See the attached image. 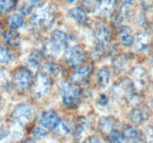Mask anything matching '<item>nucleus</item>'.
<instances>
[{
	"label": "nucleus",
	"mask_w": 153,
	"mask_h": 143,
	"mask_svg": "<svg viewBox=\"0 0 153 143\" xmlns=\"http://www.w3.org/2000/svg\"><path fill=\"white\" fill-rule=\"evenodd\" d=\"M32 10V7L28 4H24L19 8V12L23 15H28Z\"/></svg>",
	"instance_id": "obj_30"
},
{
	"label": "nucleus",
	"mask_w": 153,
	"mask_h": 143,
	"mask_svg": "<svg viewBox=\"0 0 153 143\" xmlns=\"http://www.w3.org/2000/svg\"><path fill=\"white\" fill-rule=\"evenodd\" d=\"M60 93L61 94L63 103L68 108H74L79 105L82 92L76 85L67 82H63L59 86Z\"/></svg>",
	"instance_id": "obj_1"
},
{
	"label": "nucleus",
	"mask_w": 153,
	"mask_h": 143,
	"mask_svg": "<svg viewBox=\"0 0 153 143\" xmlns=\"http://www.w3.org/2000/svg\"><path fill=\"white\" fill-rule=\"evenodd\" d=\"M23 143H35V142H34L33 141V140H31V139H28V140H26V141L24 142Z\"/></svg>",
	"instance_id": "obj_35"
},
{
	"label": "nucleus",
	"mask_w": 153,
	"mask_h": 143,
	"mask_svg": "<svg viewBox=\"0 0 153 143\" xmlns=\"http://www.w3.org/2000/svg\"><path fill=\"white\" fill-rule=\"evenodd\" d=\"M7 22H8L9 26L13 30H15L22 26L24 22V19L21 15L17 14V13H13L9 16Z\"/></svg>",
	"instance_id": "obj_21"
},
{
	"label": "nucleus",
	"mask_w": 153,
	"mask_h": 143,
	"mask_svg": "<svg viewBox=\"0 0 153 143\" xmlns=\"http://www.w3.org/2000/svg\"><path fill=\"white\" fill-rule=\"evenodd\" d=\"M65 1H67V3H73L75 0H64Z\"/></svg>",
	"instance_id": "obj_36"
},
{
	"label": "nucleus",
	"mask_w": 153,
	"mask_h": 143,
	"mask_svg": "<svg viewBox=\"0 0 153 143\" xmlns=\"http://www.w3.org/2000/svg\"><path fill=\"white\" fill-rule=\"evenodd\" d=\"M46 132L45 130H43L41 128H37L34 130L33 131V135L37 138H43V137L46 136Z\"/></svg>",
	"instance_id": "obj_29"
},
{
	"label": "nucleus",
	"mask_w": 153,
	"mask_h": 143,
	"mask_svg": "<svg viewBox=\"0 0 153 143\" xmlns=\"http://www.w3.org/2000/svg\"><path fill=\"white\" fill-rule=\"evenodd\" d=\"M83 5L88 11H95L98 7H100L98 0H83Z\"/></svg>",
	"instance_id": "obj_27"
},
{
	"label": "nucleus",
	"mask_w": 153,
	"mask_h": 143,
	"mask_svg": "<svg viewBox=\"0 0 153 143\" xmlns=\"http://www.w3.org/2000/svg\"><path fill=\"white\" fill-rule=\"evenodd\" d=\"M9 132L7 130H0V141L2 140L3 139L5 138L7 135H8Z\"/></svg>",
	"instance_id": "obj_33"
},
{
	"label": "nucleus",
	"mask_w": 153,
	"mask_h": 143,
	"mask_svg": "<svg viewBox=\"0 0 153 143\" xmlns=\"http://www.w3.org/2000/svg\"><path fill=\"white\" fill-rule=\"evenodd\" d=\"M12 117L19 123H27L30 122L33 118L32 109L28 104H19L13 110L12 113Z\"/></svg>",
	"instance_id": "obj_6"
},
{
	"label": "nucleus",
	"mask_w": 153,
	"mask_h": 143,
	"mask_svg": "<svg viewBox=\"0 0 153 143\" xmlns=\"http://www.w3.org/2000/svg\"><path fill=\"white\" fill-rule=\"evenodd\" d=\"M42 72H44L45 74H48L49 77H58L62 74V68L59 65L53 63H49L46 64L43 67Z\"/></svg>",
	"instance_id": "obj_17"
},
{
	"label": "nucleus",
	"mask_w": 153,
	"mask_h": 143,
	"mask_svg": "<svg viewBox=\"0 0 153 143\" xmlns=\"http://www.w3.org/2000/svg\"><path fill=\"white\" fill-rule=\"evenodd\" d=\"M40 124L44 128L50 130H55L61 124V119L54 111L49 110L43 113L40 119Z\"/></svg>",
	"instance_id": "obj_8"
},
{
	"label": "nucleus",
	"mask_w": 153,
	"mask_h": 143,
	"mask_svg": "<svg viewBox=\"0 0 153 143\" xmlns=\"http://www.w3.org/2000/svg\"><path fill=\"white\" fill-rule=\"evenodd\" d=\"M52 86V78L48 74L40 72L36 77L35 83L34 86V95L36 96L41 97L47 93Z\"/></svg>",
	"instance_id": "obj_5"
},
{
	"label": "nucleus",
	"mask_w": 153,
	"mask_h": 143,
	"mask_svg": "<svg viewBox=\"0 0 153 143\" xmlns=\"http://www.w3.org/2000/svg\"><path fill=\"white\" fill-rule=\"evenodd\" d=\"M28 1H29L31 4H37V3H39L41 0H28Z\"/></svg>",
	"instance_id": "obj_34"
},
{
	"label": "nucleus",
	"mask_w": 153,
	"mask_h": 143,
	"mask_svg": "<svg viewBox=\"0 0 153 143\" xmlns=\"http://www.w3.org/2000/svg\"><path fill=\"white\" fill-rule=\"evenodd\" d=\"M43 58V54L40 51L35 50L28 57V63L33 66H38L42 63Z\"/></svg>",
	"instance_id": "obj_22"
},
{
	"label": "nucleus",
	"mask_w": 153,
	"mask_h": 143,
	"mask_svg": "<svg viewBox=\"0 0 153 143\" xmlns=\"http://www.w3.org/2000/svg\"><path fill=\"white\" fill-rule=\"evenodd\" d=\"M65 60L72 68H79L83 65L85 60V52L79 46H74L65 54Z\"/></svg>",
	"instance_id": "obj_4"
},
{
	"label": "nucleus",
	"mask_w": 153,
	"mask_h": 143,
	"mask_svg": "<svg viewBox=\"0 0 153 143\" xmlns=\"http://www.w3.org/2000/svg\"><path fill=\"white\" fill-rule=\"evenodd\" d=\"M32 74L25 67H19L16 69L12 77V81L15 87L21 90L28 89L32 83Z\"/></svg>",
	"instance_id": "obj_3"
},
{
	"label": "nucleus",
	"mask_w": 153,
	"mask_h": 143,
	"mask_svg": "<svg viewBox=\"0 0 153 143\" xmlns=\"http://www.w3.org/2000/svg\"><path fill=\"white\" fill-rule=\"evenodd\" d=\"M15 0H0V15H4L10 12L16 6Z\"/></svg>",
	"instance_id": "obj_23"
},
{
	"label": "nucleus",
	"mask_w": 153,
	"mask_h": 143,
	"mask_svg": "<svg viewBox=\"0 0 153 143\" xmlns=\"http://www.w3.org/2000/svg\"><path fill=\"white\" fill-rule=\"evenodd\" d=\"M53 20V14L47 9L38 10L33 16L32 21L34 25L38 27L46 26L49 25Z\"/></svg>",
	"instance_id": "obj_11"
},
{
	"label": "nucleus",
	"mask_w": 153,
	"mask_h": 143,
	"mask_svg": "<svg viewBox=\"0 0 153 143\" xmlns=\"http://www.w3.org/2000/svg\"><path fill=\"white\" fill-rule=\"evenodd\" d=\"M85 143H103L102 141L100 139L99 137L96 136H92L89 137Z\"/></svg>",
	"instance_id": "obj_31"
},
{
	"label": "nucleus",
	"mask_w": 153,
	"mask_h": 143,
	"mask_svg": "<svg viewBox=\"0 0 153 143\" xmlns=\"http://www.w3.org/2000/svg\"><path fill=\"white\" fill-rule=\"evenodd\" d=\"M0 107H1V101H0Z\"/></svg>",
	"instance_id": "obj_39"
},
{
	"label": "nucleus",
	"mask_w": 153,
	"mask_h": 143,
	"mask_svg": "<svg viewBox=\"0 0 153 143\" xmlns=\"http://www.w3.org/2000/svg\"><path fill=\"white\" fill-rule=\"evenodd\" d=\"M95 37L98 43V48L101 50L104 45L110 41L111 31L108 25L105 23L99 24L95 29Z\"/></svg>",
	"instance_id": "obj_7"
},
{
	"label": "nucleus",
	"mask_w": 153,
	"mask_h": 143,
	"mask_svg": "<svg viewBox=\"0 0 153 143\" xmlns=\"http://www.w3.org/2000/svg\"><path fill=\"white\" fill-rule=\"evenodd\" d=\"M126 1H127V2H131V1H134V0H125Z\"/></svg>",
	"instance_id": "obj_37"
},
{
	"label": "nucleus",
	"mask_w": 153,
	"mask_h": 143,
	"mask_svg": "<svg viewBox=\"0 0 153 143\" xmlns=\"http://www.w3.org/2000/svg\"><path fill=\"white\" fill-rule=\"evenodd\" d=\"M122 133L125 139L130 143H139L143 139L141 131L131 125H126L123 129Z\"/></svg>",
	"instance_id": "obj_12"
},
{
	"label": "nucleus",
	"mask_w": 153,
	"mask_h": 143,
	"mask_svg": "<svg viewBox=\"0 0 153 143\" xmlns=\"http://www.w3.org/2000/svg\"><path fill=\"white\" fill-rule=\"evenodd\" d=\"M7 83V78L6 77L5 74L2 72V71H0V85L4 86Z\"/></svg>",
	"instance_id": "obj_32"
},
{
	"label": "nucleus",
	"mask_w": 153,
	"mask_h": 143,
	"mask_svg": "<svg viewBox=\"0 0 153 143\" xmlns=\"http://www.w3.org/2000/svg\"><path fill=\"white\" fill-rule=\"evenodd\" d=\"M128 59L127 58V57L124 56V55H120L114 59V66L117 70H122L126 66V65L128 64Z\"/></svg>",
	"instance_id": "obj_26"
},
{
	"label": "nucleus",
	"mask_w": 153,
	"mask_h": 143,
	"mask_svg": "<svg viewBox=\"0 0 153 143\" xmlns=\"http://www.w3.org/2000/svg\"><path fill=\"white\" fill-rule=\"evenodd\" d=\"M148 111L145 107H137L133 109L130 113L131 121L135 125H140L147 120Z\"/></svg>",
	"instance_id": "obj_13"
},
{
	"label": "nucleus",
	"mask_w": 153,
	"mask_h": 143,
	"mask_svg": "<svg viewBox=\"0 0 153 143\" xmlns=\"http://www.w3.org/2000/svg\"><path fill=\"white\" fill-rule=\"evenodd\" d=\"M115 4H116V0H102L99 7L101 11L100 13L103 16H110L113 12Z\"/></svg>",
	"instance_id": "obj_19"
},
{
	"label": "nucleus",
	"mask_w": 153,
	"mask_h": 143,
	"mask_svg": "<svg viewBox=\"0 0 153 143\" xmlns=\"http://www.w3.org/2000/svg\"><path fill=\"white\" fill-rule=\"evenodd\" d=\"M109 143H125V138L122 133L117 130H113L108 135Z\"/></svg>",
	"instance_id": "obj_24"
},
{
	"label": "nucleus",
	"mask_w": 153,
	"mask_h": 143,
	"mask_svg": "<svg viewBox=\"0 0 153 143\" xmlns=\"http://www.w3.org/2000/svg\"><path fill=\"white\" fill-rule=\"evenodd\" d=\"M58 128H60V129H61V130L63 132V133L65 134V135L66 134L70 133V132H72V131L73 130V125H72L71 124L68 122H63V123L60 124V125L58 126Z\"/></svg>",
	"instance_id": "obj_28"
},
{
	"label": "nucleus",
	"mask_w": 153,
	"mask_h": 143,
	"mask_svg": "<svg viewBox=\"0 0 153 143\" xmlns=\"http://www.w3.org/2000/svg\"><path fill=\"white\" fill-rule=\"evenodd\" d=\"M12 60V55L10 51L0 44V64H7Z\"/></svg>",
	"instance_id": "obj_25"
},
{
	"label": "nucleus",
	"mask_w": 153,
	"mask_h": 143,
	"mask_svg": "<svg viewBox=\"0 0 153 143\" xmlns=\"http://www.w3.org/2000/svg\"><path fill=\"white\" fill-rule=\"evenodd\" d=\"M69 37L62 31L55 30L52 32L51 40L45 46L44 49L48 55L55 57L66 49L69 45Z\"/></svg>",
	"instance_id": "obj_2"
},
{
	"label": "nucleus",
	"mask_w": 153,
	"mask_h": 143,
	"mask_svg": "<svg viewBox=\"0 0 153 143\" xmlns=\"http://www.w3.org/2000/svg\"><path fill=\"white\" fill-rule=\"evenodd\" d=\"M4 39L10 47H17L20 43V36L15 30H10L4 33Z\"/></svg>",
	"instance_id": "obj_16"
},
{
	"label": "nucleus",
	"mask_w": 153,
	"mask_h": 143,
	"mask_svg": "<svg viewBox=\"0 0 153 143\" xmlns=\"http://www.w3.org/2000/svg\"><path fill=\"white\" fill-rule=\"evenodd\" d=\"M69 14H70V17L74 19L79 25H85L88 20L86 12L80 7H74V8L70 10Z\"/></svg>",
	"instance_id": "obj_14"
},
{
	"label": "nucleus",
	"mask_w": 153,
	"mask_h": 143,
	"mask_svg": "<svg viewBox=\"0 0 153 143\" xmlns=\"http://www.w3.org/2000/svg\"><path fill=\"white\" fill-rule=\"evenodd\" d=\"M110 72L108 69L102 68L97 73V82L101 87H105L110 81Z\"/></svg>",
	"instance_id": "obj_20"
},
{
	"label": "nucleus",
	"mask_w": 153,
	"mask_h": 143,
	"mask_svg": "<svg viewBox=\"0 0 153 143\" xmlns=\"http://www.w3.org/2000/svg\"><path fill=\"white\" fill-rule=\"evenodd\" d=\"M120 39L124 46H131L134 43V37L133 36L131 29L127 26L123 27L120 32Z\"/></svg>",
	"instance_id": "obj_15"
},
{
	"label": "nucleus",
	"mask_w": 153,
	"mask_h": 143,
	"mask_svg": "<svg viewBox=\"0 0 153 143\" xmlns=\"http://www.w3.org/2000/svg\"><path fill=\"white\" fill-rule=\"evenodd\" d=\"M93 67L90 64L80 67L76 72L72 74V81L76 84H85L90 79Z\"/></svg>",
	"instance_id": "obj_9"
},
{
	"label": "nucleus",
	"mask_w": 153,
	"mask_h": 143,
	"mask_svg": "<svg viewBox=\"0 0 153 143\" xmlns=\"http://www.w3.org/2000/svg\"><path fill=\"white\" fill-rule=\"evenodd\" d=\"M152 106H153V101H152Z\"/></svg>",
	"instance_id": "obj_38"
},
{
	"label": "nucleus",
	"mask_w": 153,
	"mask_h": 143,
	"mask_svg": "<svg viewBox=\"0 0 153 143\" xmlns=\"http://www.w3.org/2000/svg\"><path fill=\"white\" fill-rule=\"evenodd\" d=\"M115 125V120L111 117L102 118L99 122V129L102 132L110 133L113 130L114 127Z\"/></svg>",
	"instance_id": "obj_18"
},
{
	"label": "nucleus",
	"mask_w": 153,
	"mask_h": 143,
	"mask_svg": "<svg viewBox=\"0 0 153 143\" xmlns=\"http://www.w3.org/2000/svg\"><path fill=\"white\" fill-rule=\"evenodd\" d=\"M134 85L131 82H121L114 88L116 95L121 99L128 101L134 95Z\"/></svg>",
	"instance_id": "obj_10"
}]
</instances>
